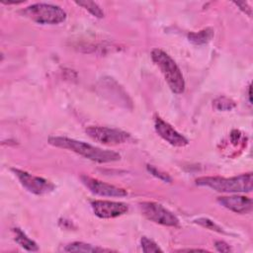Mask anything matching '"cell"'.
<instances>
[{
  "mask_svg": "<svg viewBox=\"0 0 253 253\" xmlns=\"http://www.w3.org/2000/svg\"><path fill=\"white\" fill-rule=\"evenodd\" d=\"M154 128L159 136L173 146L183 147L189 143L188 139L184 135L179 133L171 125H169L159 116L154 117Z\"/></svg>",
  "mask_w": 253,
  "mask_h": 253,
  "instance_id": "cell-10",
  "label": "cell"
},
{
  "mask_svg": "<svg viewBox=\"0 0 253 253\" xmlns=\"http://www.w3.org/2000/svg\"><path fill=\"white\" fill-rule=\"evenodd\" d=\"M234 4H235L236 6H238L239 9L242 10L245 14H247L249 17H251L252 12H251V8H250V6L248 5V3H246V2H234Z\"/></svg>",
  "mask_w": 253,
  "mask_h": 253,
  "instance_id": "cell-21",
  "label": "cell"
},
{
  "mask_svg": "<svg viewBox=\"0 0 253 253\" xmlns=\"http://www.w3.org/2000/svg\"><path fill=\"white\" fill-rule=\"evenodd\" d=\"M13 232H14V239L15 241L24 249L28 250V251H38L39 247L37 245V243L32 240L31 238H29L27 236V234L20 228L16 227L13 228Z\"/></svg>",
  "mask_w": 253,
  "mask_h": 253,
  "instance_id": "cell-13",
  "label": "cell"
},
{
  "mask_svg": "<svg viewBox=\"0 0 253 253\" xmlns=\"http://www.w3.org/2000/svg\"><path fill=\"white\" fill-rule=\"evenodd\" d=\"M141 249L144 253H156V252H163V250L151 239L143 236L140 239Z\"/></svg>",
  "mask_w": 253,
  "mask_h": 253,
  "instance_id": "cell-16",
  "label": "cell"
},
{
  "mask_svg": "<svg viewBox=\"0 0 253 253\" xmlns=\"http://www.w3.org/2000/svg\"><path fill=\"white\" fill-rule=\"evenodd\" d=\"M217 203L236 213H248L252 211V200L245 196H223L217 198Z\"/></svg>",
  "mask_w": 253,
  "mask_h": 253,
  "instance_id": "cell-11",
  "label": "cell"
},
{
  "mask_svg": "<svg viewBox=\"0 0 253 253\" xmlns=\"http://www.w3.org/2000/svg\"><path fill=\"white\" fill-rule=\"evenodd\" d=\"M11 170L15 174V176L18 178L22 186L25 187L29 192L33 194L44 195L54 190V185L50 181H47L46 179L32 175L20 169L12 168Z\"/></svg>",
  "mask_w": 253,
  "mask_h": 253,
  "instance_id": "cell-7",
  "label": "cell"
},
{
  "mask_svg": "<svg viewBox=\"0 0 253 253\" xmlns=\"http://www.w3.org/2000/svg\"><path fill=\"white\" fill-rule=\"evenodd\" d=\"M180 251H205L203 249H182Z\"/></svg>",
  "mask_w": 253,
  "mask_h": 253,
  "instance_id": "cell-22",
  "label": "cell"
},
{
  "mask_svg": "<svg viewBox=\"0 0 253 253\" xmlns=\"http://www.w3.org/2000/svg\"><path fill=\"white\" fill-rule=\"evenodd\" d=\"M23 16L42 25H56L66 19V13L59 6L37 3L28 6L22 11Z\"/></svg>",
  "mask_w": 253,
  "mask_h": 253,
  "instance_id": "cell-4",
  "label": "cell"
},
{
  "mask_svg": "<svg viewBox=\"0 0 253 253\" xmlns=\"http://www.w3.org/2000/svg\"><path fill=\"white\" fill-rule=\"evenodd\" d=\"M214 36V32L211 28H206L199 32H192L188 34V40L197 45L205 44L209 42Z\"/></svg>",
  "mask_w": 253,
  "mask_h": 253,
  "instance_id": "cell-12",
  "label": "cell"
},
{
  "mask_svg": "<svg viewBox=\"0 0 253 253\" xmlns=\"http://www.w3.org/2000/svg\"><path fill=\"white\" fill-rule=\"evenodd\" d=\"M151 58L161 70L171 91L175 94H182L185 91V80L179 66L172 57L162 49L154 48L151 51Z\"/></svg>",
  "mask_w": 253,
  "mask_h": 253,
  "instance_id": "cell-3",
  "label": "cell"
},
{
  "mask_svg": "<svg viewBox=\"0 0 253 253\" xmlns=\"http://www.w3.org/2000/svg\"><path fill=\"white\" fill-rule=\"evenodd\" d=\"M85 131L90 138L104 145H119L131 140L129 133L119 128L92 126H88Z\"/></svg>",
  "mask_w": 253,
  "mask_h": 253,
  "instance_id": "cell-5",
  "label": "cell"
},
{
  "mask_svg": "<svg viewBox=\"0 0 253 253\" xmlns=\"http://www.w3.org/2000/svg\"><path fill=\"white\" fill-rule=\"evenodd\" d=\"M213 105L219 111H228V110H231L232 108L235 107V103L232 100H230V99H228L226 97H219V98H217L214 101Z\"/></svg>",
  "mask_w": 253,
  "mask_h": 253,
  "instance_id": "cell-17",
  "label": "cell"
},
{
  "mask_svg": "<svg viewBox=\"0 0 253 253\" xmlns=\"http://www.w3.org/2000/svg\"><path fill=\"white\" fill-rule=\"evenodd\" d=\"M147 170H148L153 176L159 178L160 180H162V181H164V182L170 183V182L172 181V178H171L168 174H166V173H164V172H161L160 170H157L155 167H153V166H151V165H147Z\"/></svg>",
  "mask_w": 253,
  "mask_h": 253,
  "instance_id": "cell-19",
  "label": "cell"
},
{
  "mask_svg": "<svg viewBox=\"0 0 253 253\" xmlns=\"http://www.w3.org/2000/svg\"><path fill=\"white\" fill-rule=\"evenodd\" d=\"M64 251L66 252H100V251H106L103 248H99L96 246H93L88 243L84 242H72L65 246Z\"/></svg>",
  "mask_w": 253,
  "mask_h": 253,
  "instance_id": "cell-14",
  "label": "cell"
},
{
  "mask_svg": "<svg viewBox=\"0 0 253 253\" xmlns=\"http://www.w3.org/2000/svg\"><path fill=\"white\" fill-rule=\"evenodd\" d=\"M82 183L92 192L93 194L103 196V197H125L127 195V192L123 189L116 187L111 184H107L98 179L92 178L87 175L81 176Z\"/></svg>",
  "mask_w": 253,
  "mask_h": 253,
  "instance_id": "cell-9",
  "label": "cell"
},
{
  "mask_svg": "<svg viewBox=\"0 0 253 253\" xmlns=\"http://www.w3.org/2000/svg\"><path fill=\"white\" fill-rule=\"evenodd\" d=\"M214 246H215V249H216L218 252H230V251H231L230 246H229L226 242L221 241V240L215 241Z\"/></svg>",
  "mask_w": 253,
  "mask_h": 253,
  "instance_id": "cell-20",
  "label": "cell"
},
{
  "mask_svg": "<svg viewBox=\"0 0 253 253\" xmlns=\"http://www.w3.org/2000/svg\"><path fill=\"white\" fill-rule=\"evenodd\" d=\"M252 173L249 172L230 178L201 177L196 180V184L221 193H249L252 191Z\"/></svg>",
  "mask_w": 253,
  "mask_h": 253,
  "instance_id": "cell-2",
  "label": "cell"
},
{
  "mask_svg": "<svg viewBox=\"0 0 253 253\" xmlns=\"http://www.w3.org/2000/svg\"><path fill=\"white\" fill-rule=\"evenodd\" d=\"M48 143L55 147L71 150L89 160L98 163L114 162L120 160L121 158V155L118 152L108 149H102L87 142L65 136H50L48 138Z\"/></svg>",
  "mask_w": 253,
  "mask_h": 253,
  "instance_id": "cell-1",
  "label": "cell"
},
{
  "mask_svg": "<svg viewBox=\"0 0 253 253\" xmlns=\"http://www.w3.org/2000/svg\"><path fill=\"white\" fill-rule=\"evenodd\" d=\"M78 6L83 7L87 11H89L93 16L97 18H103L104 17V12L101 9V7L93 1H76L75 2Z\"/></svg>",
  "mask_w": 253,
  "mask_h": 253,
  "instance_id": "cell-15",
  "label": "cell"
},
{
  "mask_svg": "<svg viewBox=\"0 0 253 253\" xmlns=\"http://www.w3.org/2000/svg\"><path fill=\"white\" fill-rule=\"evenodd\" d=\"M94 213L100 218H114L121 216L128 211L127 205L121 202L96 200L91 202Z\"/></svg>",
  "mask_w": 253,
  "mask_h": 253,
  "instance_id": "cell-8",
  "label": "cell"
},
{
  "mask_svg": "<svg viewBox=\"0 0 253 253\" xmlns=\"http://www.w3.org/2000/svg\"><path fill=\"white\" fill-rule=\"evenodd\" d=\"M139 210L142 215L147 219L165 225V226H178V217L162 205L153 202H142L139 204Z\"/></svg>",
  "mask_w": 253,
  "mask_h": 253,
  "instance_id": "cell-6",
  "label": "cell"
},
{
  "mask_svg": "<svg viewBox=\"0 0 253 253\" xmlns=\"http://www.w3.org/2000/svg\"><path fill=\"white\" fill-rule=\"evenodd\" d=\"M248 98H249V102L251 103V87L250 86L248 88Z\"/></svg>",
  "mask_w": 253,
  "mask_h": 253,
  "instance_id": "cell-23",
  "label": "cell"
},
{
  "mask_svg": "<svg viewBox=\"0 0 253 253\" xmlns=\"http://www.w3.org/2000/svg\"><path fill=\"white\" fill-rule=\"evenodd\" d=\"M196 223L200 224L201 226L203 227H206L208 229H211V230H213V231H216V232H219V233H223V229L218 225L216 224L214 221L211 220L210 218H206V217H201V218H198L195 220Z\"/></svg>",
  "mask_w": 253,
  "mask_h": 253,
  "instance_id": "cell-18",
  "label": "cell"
}]
</instances>
